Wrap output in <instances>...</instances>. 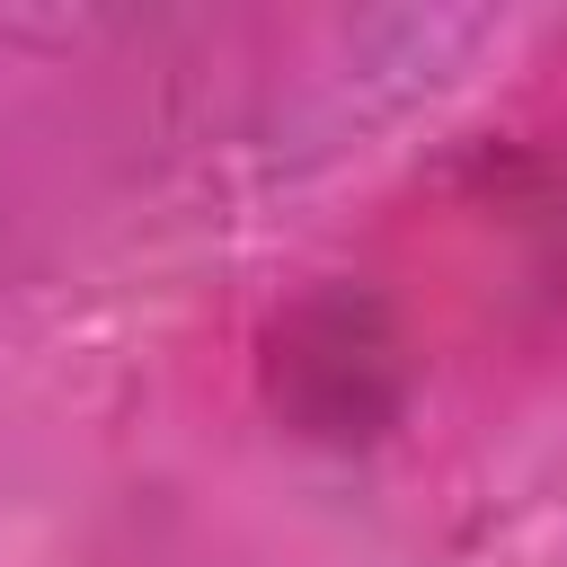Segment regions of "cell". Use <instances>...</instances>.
<instances>
[]
</instances>
